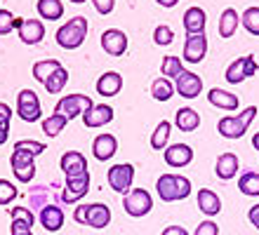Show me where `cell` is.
<instances>
[{"instance_id":"e575fe53","label":"cell","mask_w":259,"mask_h":235,"mask_svg":"<svg viewBox=\"0 0 259 235\" xmlns=\"http://www.w3.org/2000/svg\"><path fill=\"white\" fill-rule=\"evenodd\" d=\"M62 66V64H59V61L57 59H42V61H35L33 64V78L38 82H45L50 78V75L55 73L57 68Z\"/></svg>"},{"instance_id":"8d00e7d4","label":"cell","mask_w":259,"mask_h":235,"mask_svg":"<svg viewBox=\"0 0 259 235\" xmlns=\"http://www.w3.org/2000/svg\"><path fill=\"white\" fill-rule=\"evenodd\" d=\"M243 28L247 33L259 35V7H247L243 12Z\"/></svg>"},{"instance_id":"ab89813d","label":"cell","mask_w":259,"mask_h":235,"mask_svg":"<svg viewBox=\"0 0 259 235\" xmlns=\"http://www.w3.org/2000/svg\"><path fill=\"white\" fill-rule=\"evenodd\" d=\"M172 40H175V31L170 26H158L153 31V42L156 45H170Z\"/></svg>"},{"instance_id":"52a82bcc","label":"cell","mask_w":259,"mask_h":235,"mask_svg":"<svg viewBox=\"0 0 259 235\" xmlns=\"http://www.w3.org/2000/svg\"><path fill=\"white\" fill-rule=\"evenodd\" d=\"M257 73H259L257 59H254L252 54H247V57H238L236 61L229 64L224 78H226V82H231V85H240L245 78H252V75H257Z\"/></svg>"},{"instance_id":"9c48e42d","label":"cell","mask_w":259,"mask_h":235,"mask_svg":"<svg viewBox=\"0 0 259 235\" xmlns=\"http://www.w3.org/2000/svg\"><path fill=\"white\" fill-rule=\"evenodd\" d=\"M90 106H92V99H90L88 94H66V97H62V99L57 101L55 113H62V115H66L68 120H73V118L85 113Z\"/></svg>"},{"instance_id":"8fae6325","label":"cell","mask_w":259,"mask_h":235,"mask_svg":"<svg viewBox=\"0 0 259 235\" xmlns=\"http://www.w3.org/2000/svg\"><path fill=\"white\" fill-rule=\"evenodd\" d=\"M90 181H92V176H90V169L88 172H82L78 176H66V183H64V193H62V200L64 202H78L82 200L90 191Z\"/></svg>"},{"instance_id":"d4e9b609","label":"cell","mask_w":259,"mask_h":235,"mask_svg":"<svg viewBox=\"0 0 259 235\" xmlns=\"http://www.w3.org/2000/svg\"><path fill=\"white\" fill-rule=\"evenodd\" d=\"M196 200H198V209H200L205 216H214L222 212V200H219V195L214 193V191H210V188H200Z\"/></svg>"},{"instance_id":"44dd1931","label":"cell","mask_w":259,"mask_h":235,"mask_svg":"<svg viewBox=\"0 0 259 235\" xmlns=\"http://www.w3.org/2000/svg\"><path fill=\"white\" fill-rule=\"evenodd\" d=\"M163 158L170 167H186L193 160V148L186 144H172V146H167Z\"/></svg>"},{"instance_id":"5bb4252c","label":"cell","mask_w":259,"mask_h":235,"mask_svg":"<svg viewBox=\"0 0 259 235\" xmlns=\"http://www.w3.org/2000/svg\"><path fill=\"white\" fill-rule=\"evenodd\" d=\"M175 92L184 99H196L198 94L203 92V80L198 73L191 71H184L182 75H177V82H175Z\"/></svg>"},{"instance_id":"4fadbf2b","label":"cell","mask_w":259,"mask_h":235,"mask_svg":"<svg viewBox=\"0 0 259 235\" xmlns=\"http://www.w3.org/2000/svg\"><path fill=\"white\" fill-rule=\"evenodd\" d=\"M127 35L120 31V28H109V31H104L102 33V50L109 57H123L127 52Z\"/></svg>"},{"instance_id":"9a60e30c","label":"cell","mask_w":259,"mask_h":235,"mask_svg":"<svg viewBox=\"0 0 259 235\" xmlns=\"http://www.w3.org/2000/svg\"><path fill=\"white\" fill-rule=\"evenodd\" d=\"M17 28H19V38L24 45H38L45 38V26L40 19H21L19 17Z\"/></svg>"},{"instance_id":"7bdbcfd3","label":"cell","mask_w":259,"mask_h":235,"mask_svg":"<svg viewBox=\"0 0 259 235\" xmlns=\"http://www.w3.org/2000/svg\"><path fill=\"white\" fill-rule=\"evenodd\" d=\"M193 233L196 235H219V226L217 223H212V221H203Z\"/></svg>"},{"instance_id":"f6af8a7d","label":"cell","mask_w":259,"mask_h":235,"mask_svg":"<svg viewBox=\"0 0 259 235\" xmlns=\"http://www.w3.org/2000/svg\"><path fill=\"white\" fill-rule=\"evenodd\" d=\"M10 136V120H0V146L7 141Z\"/></svg>"},{"instance_id":"60d3db41","label":"cell","mask_w":259,"mask_h":235,"mask_svg":"<svg viewBox=\"0 0 259 235\" xmlns=\"http://www.w3.org/2000/svg\"><path fill=\"white\" fill-rule=\"evenodd\" d=\"M17 146H19V148H28V151H33L35 155H40V153H45V151H48V146H45V144L33 141V139H21V141H17Z\"/></svg>"},{"instance_id":"f1b7e54d","label":"cell","mask_w":259,"mask_h":235,"mask_svg":"<svg viewBox=\"0 0 259 235\" xmlns=\"http://www.w3.org/2000/svg\"><path fill=\"white\" fill-rule=\"evenodd\" d=\"M35 10L40 14V19H50L57 21L64 17V3L62 0H38L35 3Z\"/></svg>"},{"instance_id":"603a6c76","label":"cell","mask_w":259,"mask_h":235,"mask_svg":"<svg viewBox=\"0 0 259 235\" xmlns=\"http://www.w3.org/2000/svg\"><path fill=\"white\" fill-rule=\"evenodd\" d=\"M207 101H210L214 108H222V111H236L240 106L238 97L229 89H222V87H212L207 92Z\"/></svg>"},{"instance_id":"2e32d148","label":"cell","mask_w":259,"mask_h":235,"mask_svg":"<svg viewBox=\"0 0 259 235\" xmlns=\"http://www.w3.org/2000/svg\"><path fill=\"white\" fill-rule=\"evenodd\" d=\"M207 52V35L205 33H191L184 42V59L189 64H200Z\"/></svg>"},{"instance_id":"7c38bea8","label":"cell","mask_w":259,"mask_h":235,"mask_svg":"<svg viewBox=\"0 0 259 235\" xmlns=\"http://www.w3.org/2000/svg\"><path fill=\"white\" fill-rule=\"evenodd\" d=\"M80 118H82V125L88 129H97V127L109 125V122L116 118V111H113L109 104H92Z\"/></svg>"},{"instance_id":"ba28073f","label":"cell","mask_w":259,"mask_h":235,"mask_svg":"<svg viewBox=\"0 0 259 235\" xmlns=\"http://www.w3.org/2000/svg\"><path fill=\"white\" fill-rule=\"evenodd\" d=\"M17 115L24 122H35L42 118V108L38 101V94L33 89H21L17 97Z\"/></svg>"},{"instance_id":"4316f807","label":"cell","mask_w":259,"mask_h":235,"mask_svg":"<svg viewBox=\"0 0 259 235\" xmlns=\"http://www.w3.org/2000/svg\"><path fill=\"white\" fill-rule=\"evenodd\" d=\"M240 26V17L238 12L233 10V7H226L224 12H222V17H219V35L222 38H233V33L238 31Z\"/></svg>"},{"instance_id":"c3c4849f","label":"cell","mask_w":259,"mask_h":235,"mask_svg":"<svg viewBox=\"0 0 259 235\" xmlns=\"http://www.w3.org/2000/svg\"><path fill=\"white\" fill-rule=\"evenodd\" d=\"M156 3H158L160 7H175L179 0H156Z\"/></svg>"},{"instance_id":"f546056e","label":"cell","mask_w":259,"mask_h":235,"mask_svg":"<svg viewBox=\"0 0 259 235\" xmlns=\"http://www.w3.org/2000/svg\"><path fill=\"white\" fill-rule=\"evenodd\" d=\"M172 94H175V85H172L170 78L160 75V78H156L151 82V97L156 101H170Z\"/></svg>"},{"instance_id":"6da1fadb","label":"cell","mask_w":259,"mask_h":235,"mask_svg":"<svg viewBox=\"0 0 259 235\" xmlns=\"http://www.w3.org/2000/svg\"><path fill=\"white\" fill-rule=\"evenodd\" d=\"M156 191L163 202H179L191 195V181L182 174H163L158 176Z\"/></svg>"},{"instance_id":"bcb514c9","label":"cell","mask_w":259,"mask_h":235,"mask_svg":"<svg viewBox=\"0 0 259 235\" xmlns=\"http://www.w3.org/2000/svg\"><path fill=\"white\" fill-rule=\"evenodd\" d=\"M0 120H12V108L0 101Z\"/></svg>"},{"instance_id":"30bf717a","label":"cell","mask_w":259,"mask_h":235,"mask_svg":"<svg viewBox=\"0 0 259 235\" xmlns=\"http://www.w3.org/2000/svg\"><path fill=\"white\" fill-rule=\"evenodd\" d=\"M106 179H109V186L116 193H127L132 188V181H135V167L130 162H118V165H113L109 169Z\"/></svg>"},{"instance_id":"836d02e7","label":"cell","mask_w":259,"mask_h":235,"mask_svg":"<svg viewBox=\"0 0 259 235\" xmlns=\"http://www.w3.org/2000/svg\"><path fill=\"white\" fill-rule=\"evenodd\" d=\"M238 188L243 195L257 198L259 195V172H243V176L238 179Z\"/></svg>"},{"instance_id":"277c9868","label":"cell","mask_w":259,"mask_h":235,"mask_svg":"<svg viewBox=\"0 0 259 235\" xmlns=\"http://www.w3.org/2000/svg\"><path fill=\"white\" fill-rule=\"evenodd\" d=\"M73 221L80 226H90V228L102 230L111 223V209L104 202H92V205H80L73 212Z\"/></svg>"},{"instance_id":"7dc6e473","label":"cell","mask_w":259,"mask_h":235,"mask_svg":"<svg viewBox=\"0 0 259 235\" xmlns=\"http://www.w3.org/2000/svg\"><path fill=\"white\" fill-rule=\"evenodd\" d=\"M163 235H186V228H182V226H167L163 230Z\"/></svg>"},{"instance_id":"8992f818","label":"cell","mask_w":259,"mask_h":235,"mask_svg":"<svg viewBox=\"0 0 259 235\" xmlns=\"http://www.w3.org/2000/svg\"><path fill=\"white\" fill-rule=\"evenodd\" d=\"M123 207L130 216H135V219H142L146 216L153 209V198L146 188H132L125 193V200H123Z\"/></svg>"},{"instance_id":"ffe728a7","label":"cell","mask_w":259,"mask_h":235,"mask_svg":"<svg viewBox=\"0 0 259 235\" xmlns=\"http://www.w3.org/2000/svg\"><path fill=\"white\" fill-rule=\"evenodd\" d=\"M59 167L66 176H78L82 172H88V160H85V155L80 151H66L62 155V160H59Z\"/></svg>"},{"instance_id":"484cf974","label":"cell","mask_w":259,"mask_h":235,"mask_svg":"<svg viewBox=\"0 0 259 235\" xmlns=\"http://www.w3.org/2000/svg\"><path fill=\"white\" fill-rule=\"evenodd\" d=\"M214 172L222 181H229L238 174V155L236 153H222L217 158V165H214Z\"/></svg>"},{"instance_id":"cb8c5ba5","label":"cell","mask_w":259,"mask_h":235,"mask_svg":"<svg viewBox=\"0 0 259 235\" xmlns=\"http://www.w3.org/2000/svg\"><path fill=\"white\" fill-rule=\"evenodd\" d=\"M182 19H184V28H186V33H189V35H191V33H203L205 24H207V14H205L203 7L193 5V7H189V10H186Z\"/></svg>"},{"instance_id":"ac0fdd59","label":"cell","mask_w":259,"mask_h":235,"mask_svg":"<svg viewBox=\"0 0 259 235\" xmlns=\"http://www.w3.org/2000/svg\"><path fill=\"white\" fill-rule=\"evenodd\" d=\"M38 221H40V226L48 230V233H57V230H62V226H64L62 207H57V205H42L40 214H38Z\"/></svg>"},{"instance_id":"681fc988","label":"cell","mask_w":259,"mask_h":235,"mask_svg":"<svg viewBox=\"0 0 259 235\" xmlns=\"http://www.w3.org/2000/svg\"><path fill=\"white\" fill-rule=\"evenodd\" d=\"M252 146H254V151H259V132L252 136Z\"/></svg>"},{"instance_id":"83f0119b","label":"cell","mask_w":259,"mask_h":235,"mask_svg":"<svg viewBox=\"0 0 259 235\" xmlns=\"http://www.w3.org/2000/svg\"><path fill=\"white\" fill-rule=\"evenodd\" d=\"M175 125L179 127V132H196L200 127V115L193 108H179L175 115Z\"/></svg>"},{"instance_id":"4dcf8cb0","label":"cell","mask_w":259,"mask_h":235,"mask_svg":"<svg viewBox=\"0 0 259 235\" xmlns=\"http://www.w3.org/2000/svg\"><path fill=\"white\" fill-rule=\"evenodd\" d=\"M172 134V125L167 120L158 122V127L153 129V134H151V148L153 151H163V148H167V139H170Z\"/></svg>"},{"instance_id":"f907efd6","label":"cell","mask_w":259,"mask_h":235,"mask_svg":"<svg viewBox=\"0 0 259 235\" xmlns=\"http://www.w3.org/2000/svg\"><path fill=\"white\" fill-rule=\"evenodd\" d=\"M71 3H75V5H80V3H85V0H71Z\"/></svg>"},{"instance_id":"b9f144b4","label":"cell","mask_w":259,"mask_h":235,"mask_svg":"<svg viewBox=\"0 0 259 235\" xmlns=\"http://www.w3.org/2000/svg\"><path fill=\"white\" fill-rule=\"evenodd\" d=\"M92 5H95V10L99 14H111L113 12V7H116V0H92Z\"/></svg>"},{"instance_id":"d6986e66","label":"cell","mask_w":259,"mask_h":235,"mask_svg":"<svg viewBox=\"0 0 259 235\" xmlns=\"http://www.w3.org/2000/svg\"><path fill=\"white\" fill-rule=\"evenodd\" d=\"M33 223H35V216H33L31 209L12 207V228H10L12 235H31Z\"/></svg>"},{"instance_id":"7a4b0ae2","label":"cell","mask_w":259,"mask_h":235,"mask_svg":"<svg viewBox=\"0 0 259 235\" xmlns=\"http://www.w3.org/2000/svg\"><path fill=\"white\" fill-rule=\"evenodd\" d=\"M254 115H257V106L243 108V113H238V115H226V118L219 120L217 132L224 136V139H243L247 127L252 125Z\"/></svg>"},{"instance_id":"7402d4cb","label":"cell","mask_w":259,"mask_h":235,"mask_svg":"<svg viewBox=\"0 0 259 235\" xmlns=\"http://www.w3.org/2000/svg\"><path fill=\"white\" fill-rule=\"evenodd\" d=\"M123 89V75L116 73V71H106V73L99 75L97 80V94L102 97H116Z\"/></svg>"},{"instance_id":"3957f363","label":"cell","mask_w":259,"mask_h":235,"mask_svg":"<svg viewBox=\"0 0 259 235\" xmlns=\"http://www.w3.org/2000/svg\"><path fill=\"white\" fill-rule=\"evenodd\" d=\"M88 38V19L85 17H73L68 19L59 31L55 33V40L64 50H78Z\"/></svg>"},{"instance_id":"d590c367","label":"cell","mask_w":259,"mask_h":235,"mask_svg":"<svg viewBox=\"0 0 259 235\" xmlns=\"http://www.w3.org/2000/svg\"><path fill=\"white\" fill-rule=\"evenodd\" d=\"M184 73V66H182V59L179 57H163L160 61V75L165 78H177V75Z\"/></svg>"},{"instance_id":"5b68a950","label":"cell","mask_w":259,"mask_h":235,"mask_svg":"<svg viewBox=\"0 0 259 235\" xmlns=\"http://www.w3.org/2000/svg\"><path fill=\"white\" fill-rule=\"evenodd\" d=\"M10 167H12V174L17 176V181L31 183L35 176V153L28 148L14 146V153L10 155Z\"/></svg>"},{"instance_id":"1f68e13d","label":"cell","mask_w":259,"mask_h":235,"mask_svg":"<svg viewBox=\"0 0 259 235\" xmlns=\"http://www.w3.org/2000/svg\"><path fill=\"white\" fill-rule=\"evenodd\" d=\"M66 82H68V71L64 66H59L55 71V73L50 75L48 80L42 82L45 85V89H48V94H59L64 87H66Z\"/></svg>"},{"instance_id":"74e56055","label":"cell","mask_w":259,"mask_h":235,"mask_svg":"<svg viewBox=\"0 0 259 235\" xmlns=\"http://www.w3.org/2000/svg\"><path fill=\"white\" fill-rule=\"evenodd\" d=\"M17 186L12 181H7V179H0V205H10V202L17 200Z\"/></svg>"},{"instance_id":"d6a6232c","label":"cell","mask_w":259,"mask_h":235,"mask_svg":"<svg viewBox=\"0 0 259 235\" xmlns=\"http://www.w3.org/2000/svg\"><path fill=\"white\" fill-rule=\"evenodd\" d=\"M68 125V118L62 113H52L50 118H45L42 120V132L48 136H57V134H62L64 127Z\"/></svg>"},{"instance_id":"ee69618b","label":"cell","mask_w":259,"mask_h":235,"mask_svg":"<svg viewBox=\"0 0 259 235\" xmlns=\"http://www.w3.org/2000/svg\"><path fill=\"white\" fill-rule=\"evenodd\" d=\"M247 219H250V223H252L254 228L259 230V205H252V207H250V212H247Z\"/></svg>"},{"instance_id":"f35d334b","label":"cell","mask_w":259,"mask_h":235,"mask_svg":"<svg viewBox=\"0 0 259 235\" xmlns=\"http://www.w3.org/2000/svg\"><path fill=\"white\" fill-rule=\"evenodd\" d=\"M17 21H19V17H14L10 10H0V35L12 33L17 28Z\"/></svg>"},{"instance_id":"e0dca14e","label":"cell","mask_w":259,"mask_h":235,"mask_svg":"<svg viewBox=\"0 0 259 235\" xmlns=\"http://www.w3.org/2000/svg\"><path fill=\"white\" fill-rule=\"evenodd\" d=\"M118 151V139L113 134H99L95 136L92 141V155H95V160L99 162H106L111 160Z\"/></svg>"}]
</instances>
